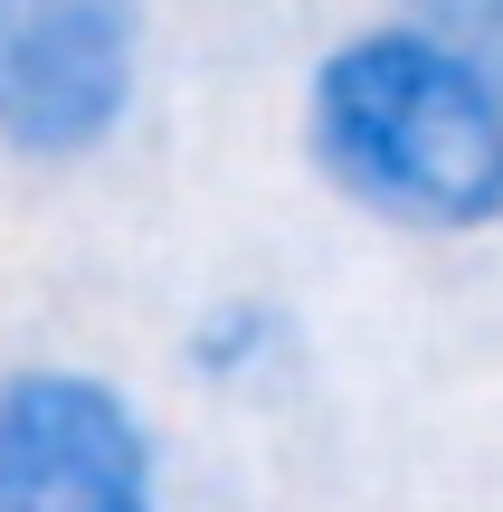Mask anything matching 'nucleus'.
<instances>
[{"instance_id": "nucleus-1", "label": "nucleus", "mask_w": 503, "mask_h": 512, "mask_svg": "<svg viewBox=\"0 0 503 512\" xmlns=\"http://www.w3.org/2000/svg\"><path fill=\"white\" fill-rule=\"evenodd\" d=\"M295 152L323 200L409 247L503 238V86L409 10L323 29L295 67Z\"/></svg>"}, {"instance_id": "nucleus-2", "label": "nucleus", "mask_w": 503, "mask_h": 512, "mask_svg": "<svg viewBox=\"0 0 503 512\" xmlns=\"http://www.w3.org/2000/svg\"><path fill=\"white\" fill-rule=\"evenodd\" d=\"M0 512H181L171 427L114 361H0Z\"/></svg>"}, {"instance_id": "nucleus-3", "label": "nucleus", "mask_w": 503, "mask_h": 512, "mask_svg": "<svg viewBox=\"0 0 503 512\" xmlns=\"http://www.w3.org/2000/svg\"><path fill=\"white\" fill-rule=\"evenodd\" d=\"M152 114V10L133 0H0V162L76 181Z\"/></svg>"}, {"instance_id": "nucleus-4", "label": "nucleus", "mask_w": 503, "mask_h": 512, "mask_svg": "<svg viewBox=\"0 0 503 512\" xmlns=\"http://www.w3.org/2000/svg\"><path fill=\"white\" fill-rule=\"evenodd\" d=\"M314 370V332L285 285H219L171 323V380L219 408H276Z\"/></svg>"}, {"instance_id": "nucleus-5", "label": "nucleus", "mask_w": 503, "mask_h": 512, "mask_svg": "<svg viewBox=\"0 0 503 512\" xmlns=\"http://www.w3.org/2000/svg\"><path fill=\"white\" fill-rule=\"evenodd\" d=\"M418 19H428L475 76H494V86H503V0H418Z\"/></svg>"}]
</instances>
